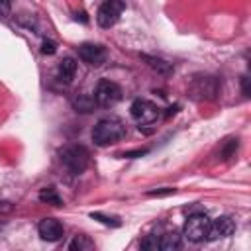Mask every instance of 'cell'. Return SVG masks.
<instances>
[{
  "mask_svg": "<svg viewBox=\"0 0 251 251\" xmlns=\"http://www.w3.org/2000/svg\"><path fill=\"white\" fill-rule=\"evenodd\" d=\"M178 247H180V233L167 231L159 237V249L161 251H176Z\"/></svg>",
  "mask_w": 251,
  "mask_h": 251,
  "instance_id": "12",
  "label": "cell"
},
{
  "mask_svg": "<svg viewBox=\"0 0 251 251\" xmlns=\"http://www.w3.org/2000/svg\"><path fill=\"white\" fill-rule=\"evenodd\" d=\"M233 231H235V220L229 218V216H220L218 220L210 222L206 239H212V241L214 239H224V237H229Z\"/></svg>",
  "mask_w": 251,
  "mask_h": 251,
  "instance_id": "9",
  "label": "cell"
},
{
  "mask_svg": "<svg viewBox=\"0 0 251 251\" xmlns=\"http://www.w3.org/2000/svg\"><path fill=\"white\" fill-rule=\"evenodd\" d=\"M94 98L92 96H88V94H76L75 98H73V108L76 110V112H82V114H88V112H92L94 110Z\"/></svg>",
  "mask_w": 251,
  "mask_h": 251,
  "instance_id": "13",
  "label": "cell"
},
{
  "mask_svg": "<svg viewBox=\"0 0 251 251\" xmlns=\"http://www.w3.org/2000/svg\"><path fill=\"white\" fill-rule=\"evenodd\" d=\"M126 137V124L118 118H102L92 129V141L100 147L118 143Z\"/></svg>",
  "mask_w": 251,
  "mask_h": 251,
  "instance_id": "1",
  "label": "cell"
},
{
  "mask_svg": "<svg viewBox=\"0 0 251 251\" xmlns=\"http://www.w3.org/2000/svg\"><path fill=\"white\" fill-rule=\"evenodd\" d=\"M39 200L45 202V204H51V206H61V204H63V200H61L57 188H53V186L41 188V190H39Z\"/></svg>",
  "mask_w": 251,
  "mask_h": 251,
  "instance_id": "14",
  "label": "cell"
},
{
  "mask_svg": "<svg viewBox=\"0 0 251 251\" xmlns=\"http://www.w3.org/2000/svg\"><path fill=\"white\" fill-rule=\"evenodd\" d=\"M126 10V0H104L96 12V22L100 27H112L120 20V14Z\"/></svg>",
  "mask_w": 251,
  "mask_h": 251,
  "instance_id": "6",
  "label": "cell"
},
{
  "mask_svg": "<svg viewBox=\"0 0 251 251\" xmlns=\"http://www.w3.org/2000/svg\"><path fill=\"white\" fill-rule=\"evenodd\" d=\"M241 88H243V94H245V96L251 94V90H249V78H247V76L241 78Z\"/></svg>",
  "mask_w": 251,
  "mask_h": 251,
  "instance_id": "24",
  "label": "cell"
},
{
  "mask_svg": "<svg viewBox=\"0 0 251 251\" xmlns=\"http://www.w3.org/2000/svg\"><path fill=\"white\" fill-rule=\"evenodd\" d=\"M129 114H131V118L139 124V127H141V126H151V124L157 122V118H159V108H157L153 102H149V100L137 98V100L131 102Z\"/></svg>",
  "mask_w": 251,
  "mask_h": 251,
  "instance_id": "5",
  "label": "cell"
},
{
  "mask_svg": "<svg viewBox=\"0 0 251 251\" xmlns=\"http://www.w3.org/2000/svg\"><path fill=\"white\" fill-rule=\"evenodd\" d=\"M141 249H145V251H157L159 249V239L155 235H147L145 239H141Z\"/></svg>",
  "mask_w": 251,
  "mask_h": 251,
  "instance_id": "18",
  "label": "cell"
},
{
  "mask_svg": "<svg viewBox=\"0 0 251 251\" xmlns=\"http://www.w3.org/2000/svg\"><path fill=\"white\" fill-rule=\"evenodd\" d=\"M69 249L71 251H90V249H94V243L88 235L80 233V235H75V239L69 243Z\"/></svg>",
  "mask_w": 251,
  "mask_h": 251,
  "instance_id": "15",
  "label": "cell"
},
{
  "mask_svg": "<svg viewBox=\"0 0 251 251\" xmlns=\"http://www.w3.org/2000/svg\"><path fill=\"white\" fill-rule=\"evenodd\" d=\"M208 227H210V218L206 214H190L184 222V227H182V233L188 241L192 243H200L208 237Z\"/></svg>",
  "mask_w": 251,
  "mask_h": 251,
  "instance_id": "3",
  "label": "cell"
},
{
  "mask_svg": "<svg viewBox=\"0 0 251 251\" xmlns=\"http://www.w3.org/2000/svg\"><path fill=\"white\" fill-rule=\"evenodd\" d=\"M57 51V45H55V41H49V39H45L43 43H41V53L43 55H53Z\"/></svg>",
  "mask_w": 251,
  "mask_h": 251,
  "instance_id": "19",
  "label": "cell"
},
{
  "mask_svg": "<svg viewBox=\"0 0 251 251\" xmlns=\"http://www.w3.org/2000/svg\"><path fill=\"white\" fill-rule=\"evenodd\" d=\"M10 10H12L10 0H0V16H2V18L10 16Z\"/></svg>",
  "mask_w": 251,
  "mask_h": 251,
  "instance_id": "22",
  "label": "cell"
},
{
  "mask_svg": "<svg viewBox=\"0 0 251 251\" xmlns=\"http://www.w3.org/2000/svg\"><path fill=\"white\" fill-rule=\"evenodd\" d=\"M94 102L102 108H110L114 104H118L122 100V88L120 84H116L114 80H100L94 88Z\"/></svg>",
  "mask_w": 251,
  "mask_h": 251,
  "instance_id": "4",
  "label": "cell"
},
{
  "mask_svg": "<svg viewBox=\"0 0 251 251\" xmlns=\"http://www.w3.org/2000/svg\"><path fill=\"white\" fill-rule=\"evenodd\" d=\"M59 159L73 175H78L88 167L90 155L82 145H75L73 143V145H65L63 149H59Z\"/></svg>",
  "mask_w": 251,
  "mask_h": 251,
  "instance_id": "2",
  "label": "cell"
},
{
  "mask_svg": "<svg viewBox=\"0 0 251 251\" xmlns=\"http://www.w3.org/2000/svg\"><path fill=\"white\" fill-rule=\"evenodd\" d=\"M92 218L94 220H98V222H102V224H106V226H120V222L116 220V218H106V216H102V214H92Z\"/></svg>",
  "mask_w": 251,
  "mask_h": 251,
  "instance_id": "20",
  "label": "cell"
},
{
  "mask_svg": "<svg viewBox=\"0 0 251 251\" xmlns=\"http://www.w3.org/2000/svg\"><path fill=\"white\" fill-rule=\"evenodd\" d=\"M237 139H227L226 143H224V147L220 149V157L224 159V161H227V159H231L235 153H237Z\"/></svg>",
  "mask_w": 251,
  "mask_h": 251,
  "instance_id": "17",
  "label": "cell"
},
{
  "mask_svg": "<svg viewBox=\"0 0 251 251\" xmlns=\"http://www.w3.org/2000/svg\"><path fill=\"white\" fill-rule=\"evenodd\" d=\"M75 73H76V63H75V59H73V57H65V59L59 63V69H57L59 80H63L65 84H69V82H73Z\"/></svg>",
  "mask_w": 251,
  "mask_h": 251,
  "instance_id": "11",
  "label": "cell"
},
{
  "mask_svg": "<svg viewBox=\"0 0 251 251\" xmlns=\"http://www.w3.org/2000/svg\"><path fill=\"white\" fill-rule=\"evenodd\" d=\"M143 59L149 63V67H151V69H155V71H159V73H163V75H169V73H173V67H171V63H167V61H163V59H157V57H149V55H143Z\"/></svg>",
  "mask_w": 251,
  "mask_h": 251,
  "instance_id": "16",
  "label": "cell"
},
{
  "mask_svg": "<svg viewBox=\"0 0 251 251\" xmlns=\"http://www.w3.org/2000/svg\"><path fill=\"white\" fill-rule=\"evenodd\" d=\"M167 194H175V188H157V190H149L147 196H167Z\"/></svg>",
  "mask_w": 251,
  "mask_h": 251,
  "instance_id": "21",
  "label": "cell"
},
{
  "mask_svg": "<svg viewBox=\"0 0 251 251\" xmlns=\"http://www.w3.org/2000/svg\"><path fill=\"white\" fill-rule=\"evenodd\" d=\"M37 231H39V237H41L43 241L55 243V241H59V239L63 237V231H65V229H63V224H61L59 220H55V218H45V220L39 222Z\"/></svg>",
  "mask_w": 251,
  "mask_h": 251,
  "instance_id": "10",
  "label": "cell"
},
{
  "mask_svg": "<svg viewBox=\"0 0 251 251\" xmlns=\"http://www.w3.org/2000/svg\"><path fill=\"white\" fill-rule=\"evenodd\" d=\"M149 149H135V151H127V153H124V157H129V159H133V157H141V155H145Z\"/></svg>",
  "mask_w": 251,
  "mask_h": 251,
  "instance_id": "23",
  "label": "cell"
},
{
  "mask_svg": "<svg viewBox=\"0 0 251 251\" xmlns=\"http://www.w3.org/2000/svg\"><path fill=\"white\" fill-rule=\"evenodd\" d=\"M78 57L90 67H100L106 61V49L98 43H82L78 45Z\"/></svg>",
  "mask_w": 251,
  "mask_h": 251,
  "instance_id": "8",
  "label": "cell"
},
{
  "mask_svg": "<svg viewBox=\"0 0 251 251\" xmlns=\"http://www.w3.org/2000/svg\"><path fill=\"white\" fill-rule=\"evenodd\" d=\"M220 92V80L216 76H196L190 84V94L196 100H214Z\"/></svg>",
  "mask_w": 251,
  "mask_h": 251,
  "instance_id": "7",
  "label": "cell"
}]
</instances>
